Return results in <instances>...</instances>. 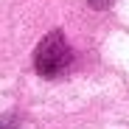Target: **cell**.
<instances>
[{
	"instance_id": "cell-1",
	"label": "cell",
	"mask_w": 129,
	"mask_h": 129,
	"mask_svg": "<svg viewBox=\"0 0 129 129\" xmlns=\"http://www.w3.org/2000/svg\"><path fill=\"white\" fill-rule=\"evenodd\" d=\"M70 59H73V53H70V48H68V42L62 39L59 31H53V34H48V37L37 45L34 68H37L39 76L51 79V76H59L64 68H68Z\"/></svg>"
}]
</instances>
